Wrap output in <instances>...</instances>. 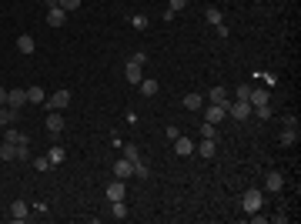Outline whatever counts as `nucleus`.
I'll return each instance as SVG.
<instances>
[{
  "label": "nucleus",
  "mask_w": 301,
  "mask_h": 224,
  "mask_svg": "<svg viewBox=\"0 0 301 224\" xmlns=\"http://www.w3.org/2000/svg\"><path fill=\"white\" fill-rule=\"evenodd\" d=\"M261 204H264V191L261 187H248L245 194H241V211H245V214L261 211Z\"/></svg>",
  "instance_id": "nucleus-1"
},
{
  "label": "nucleus",
  "mask_w": 301,
  "mask_h": 224,
  "mask_svg": "<svg viewBox=\"0 0 301 224\" xmlns=\"http://www.w3.org/2000/svg\"><path fill=\"white\" fill-rule=\"evenodd\" d=\"M67 104H71V91H67V87L54 91L47 100H44V107H47V111H60V107H67Z\"/></svg>",
  "instance_id": "nucleus-2"
},
{
  "label": "nucleus",
  "mask_w": 301,
  "mask_h": 224,
  "mask_svg": "<svg viewBox=\"0 0 301 224\" xmlns=\"http://www.w3.org/2000/svg\"><path fill=\"white\" fill-rule=\"evenodd\" d=\"M281 144H284V148H291V144H298V117H284Z\"/></svg>",
  "instance_id": "nucleus-3"
},
{
  "label": "nucleus",
  "mask_w": 301,
  "mask_h": 224,
  "mask_svg": "<svg viewBox=\"0 0 301 224\" xmlns=\"http://www.w3.org/2000/svg\"><path fill=\"white\" fill-rule=\"evenodd\" d=\"M227 117H231V121H248V117H251V104H248V100L227 104Z\"/></svg>",
  "instance_id": "nucleus-4"
},
{
  "label": "nucleus",
  "mask_w": 301,
  "mask_h": 224,
  "mask_svg": "<svg viewBox=\"0 0 301 224\" xmlns=\"http://www.w3.org/2000/svg\"><path fill=\"white\" fill-rule=\"evenodd\" d=\"M264 187H268V194L284 191V174L281 171H268V174H264Z\"/></svg>",
  "instance_id": "nucleus-5"
},
{
  "label": "nucleus",
  "mask_w": 301,
  "mask_h": 224,
  "mask_svg": "<svg viewBox=\"0 0 301 224\" xmlns=\"http://www.w3.org/2000/svg\"><path fill=\"white\" fill-rule=\"evenodd\" d=\"M124 198H127V184L121 177H114L111 184H107V201H124Z\"/></svg>",
  "instance_id": "nucleus-6"
},
{
  "label": "nucleus",
  "mask_w": 301,
  "mask_h": 224,
  "mask_svg": "<svg viewBox=\"0 0 301 224\" xmlns=\"http://www.w3.org/2000/svg\"><path fill=\"white\" fill-rule=\"evenodd\" d=\"M225 117H227L225 104H211V107H204V121H207V124H221Z\"/></svg>",
  "instance_id": "nucleus-7"
},
{
  "label": "nucleus",
  "mask_w": 301,
  "mask_h": 224,
  "mask_svg": "<svg viewBox=\"0 0 301 224\" xmlns=\"http://www.w3.org/2000/svg\"><path fill=\"white\" fill-rule=\"evenodd\" d=\"M114 177H121V181L134 177V161H131V157H124V161H114Z\"/></svg>",
  "instance_id": "nucleus-8"
},
{
  "label": "nucleus",
  "mask_w": 301,
  "mask_h": 224,
  "mask_svg": "<svg viewBox=\"0 0 301 224\" xmlns=\"http://www.w3.org/2000/svg\"><path fill=\"white\" fill-rule=\"evenodd\" d=\"M174 150H177L181 157H191V154H194V141L184 137V134H177V137H174Z\"/></svg>",
  "instance_id": "nucleus-9"
},
{
  "label": "nucleus",
  "mask_w": 301,
  "mask_h": 224,
  "mask_svg": "<svg viewBox=\"0 0 301 224\" xmlns=\"http://www.w3.org/2000/svg\"><path fill=\"white\" fill-rule=\"evenodd\" d=\"M47 24H50V27H64V24H67V10H64V7H50V10H47Z\"/></svg>",
  "instance_id": "nucleus-10"
},
{
  "label": "nucleus",
  "mask_w": 301,
  "mask_h": 224,
  "mask_svg": "<svg viewBox=\"0 0 301 224\" xmlns=\"http://www.w3.org/2000/svg\"><path fill=\"white\" fill-rule=\"evenodd\" d=\"M10 218H14V221H27V218H30V211H27V201H14V204H10Z\"/></svg>",
  "instance_id": "nucleus-11"
},
{
  "label": "nucleus",
  "mask_w": 301,
  "mask_h": 224,
  "mask_svg": "<svg viewBox=\"0 0 301 224\" xmlns=\"http://www.w3.org/2000/svg\"><path fill=\"white\" fill-rule=\"evenodd\" d=\"M194 150H198L201 157H214V150H218V137H204V141H201Z\"/></svg>",
  "instance_id": "nucleus-12"
},
{
  "label": "nucleus",
  "mask_w": 301,
  "mask_h": 224,
  "mask_svg": "<svg viewBox=\"0 0 301 224\" xmlns=\"http://www.w3.org/2000/svg\"><path fill=\"white\" fill-rule=\"evenodd\" d=\"M248 104H251V107H264V104H268V91H261V87H251V94H248Z\"/></svg>",
  "instance_id": "nucleus-13"
},
{
  "label": "nucleus",
  "mask_w": 301,
  "mask_h": 224,
  "mask_svg": "<svg viewBox=\"0 0 301 224\" xmlns=\"http://www.w3.org/2000/svg\"><path fill=\"white\" fill-rule=\"evenodd\" d=\"M44 100H47L44 87H40V84H30V87H27V104H44Z\"/></svg>",
  "instance_id": "nucleus-14"
},
{
  "label": "nucleus",
  "mask_w": 301,
  "mask_h": 224,
  "mask_svg": "<svg viewBox=\"0 0 301 224\" xmlns=\"http://www.w3.org/2000/svg\"><path fill=\"white\" fill-rule=\"evenodd\" d=\"M47 131H50V134H60V131H64V117H60L57 111H47Z\"/></svg>",
  "instance_id": "nucleus-15"
},
{
  "label": "nucleus",
  "mask_w": 301,
  "mask_h": 224,
  "mask_svg": "<svg viewBox=\"0 0 301 224\" xmlns=\"http://www.w3.org/2000/svg\"><path fill=\"white\" fill-rule=\"evenodd\" d=\"M124 77H127L131 84H141V80H144V74H141V64L127 60V67H124Z\"/></svg>",
  "instance_id": "nucleus-16"
},
{
  "label": "nucleus",
  "mask_w": 301,
  "mask_h": 224,
  "mask_svg": "<svg viewBox=\"0 0 301 224\" xmlns=\"http://www.w3.org/2000/svg\"><path fill=\"white\" fill-rule=\"evenodd\" d=\"M3 141H10V144H30V141H27V134L14 131V124H7V131H3Z\"/></svg>",
  "instance_id": "nucleus-17"
},
{
  "label": "nucleus",
  "mask_w": 301,
  "mask_h": 224,
  "mask_svg": "<svg viewBox=\"0 0 301 224\" xmlns=\"http://www.w3.org/2000/svg\"><path fill=\"white\" fill-rule=\"evenodd\" d=\"M7 104L17 111V107H24L27 104V91H7Z\"/></svg>",
  "instance_id": "nucleus-18"
},
{
  "label": "nucleus",
  "mask_w": 301,
  "mask_h": 224,
  "mask_svg": "<svg viewBox=\"0 0 301 224\" xmlns=\"http://www.w3.org/2000/svg\"><path fill=\"white\" fill-rule=\"evenodd\" d=\"M64 157H67V150L60 148V144H54V148L47 150V161H50V168H57V164H64Z\"/></svg>",
  "instance_id": "nucleus-19"
},
{
  "label": "nucleus",
  "mask_w": 301,
  "mask_h": 224,
  "mask_svg": "<svg viewBox=\"0 0 301 224\" xmlns=\"http://www.w3.org/2000/svg\"><path fill=\"white\" fill-rule=\"evenodd\" d=\"M127 214H131V211H127L124 201H111V218H114V221H124Z\"/></svg>",
  "instance_id": "nucleus-20"
},
{
  "label": "nucleus",
  "mask_w": 301,
  "mask_h": 224,
  "mask_svg": "<svg viewBox=\"0 0 301 224\" xmlns=\"http://www.w3.org/2000/svg\"><path fill=\"white\" fill-rule=\"evenodd\" d=\"M137 87H141V94H144V97H154V94L161 91V84H157V80H150V77H144Z\"/></svg>",
  "instance_id": "nucleus-21"
},
{
  "label": "nucleus",
  "mask_w": 301,
  "mask_h": 224,
  "mask_svg": "<svg viewBox=\"0 0 301 224\" xmlns=\"http://www.w3.org/2000/svg\"><path fill=\"white\" fill-rule=\"evenodd\" d=\"M0 161H17V144L3 141V144H0Z\"/></svg>",
  "instance_id": "nucleus-22"
},
{
  "label": "nucleus",
  "mask_w": 301,
  "mask_h": 224,
  "mask_svg": "<svg viewBox=\"0 0 301 224\" xmlns=\"http://www.w3.org/2000/svg\"><path fill=\"white\" fill-rule=\"evenodd\" d=\"M14 117H17V111H14L10 104H0V127H7V124H14Z\"/></svg>",
  "instance_id": "nucleus-23"
},
{
  "label": "nucleus",
  "mask_w": 301,
  "mask_h": 224,
  "mask_svg": "<svg viewBox=\"0 0 301 224\" xmlns=\"http://www.w3.org/2000/svg\"><path fill=\"white\" fill-rule=\"evenodd\" d=\"M17 50L20 54H34V37H30V34H20L17 37Z\"/></svg>",
  "instance_id": "nucleus-24"
},
{
  "label": "nucleus",
  "mask_w": 301,
  "mask_h": 224,
  "mask_svg": "<svg viewBox=\"0 0 301 224\" xmlns=\"http://www.w3.org/2000/svg\"><path fill=\"white\" fill-rule=\"evenodd\" d=\"M211 104H231V97H227V91L225 87H211Z\"/></svg>",
  "instance_id": "nucleus-25"
},
{
  "label": "nucleus",
  "mask_w": 301,
  "mask_h": 224,
  "mask_svg": "<svg viewBox=\"0 0 301 224\" xmlns=\"http://www.w3.org/2000/svg\"><path fill=\"white\" fill-rule=\"evenodd\" d=\"M134 177H141V181H148V177H150V168L144 164V161H141V157L134 161Z\"/></svg>",
  "instance_id": "nucleus-26"
},
{
  "label": "nucleus",
  "mask_w": 301,
  "mask_h": 224,
  "mask_svg": "<svg viewBox=\"0 0 301 224\" xmlns=\"http://www.w3.org/2000/svg\"><path fill=\"white\" fill-rule=\"evenodd\" d=\"M201 104H204V97H201V94H188V97H184V107H188V111H198Z\"/></svg>",
  "instance_id": "nucleus-27"
},
{
  "label": "nucleus",
  "mask_w": 301,
  "mask_h": 224,
  "mask_svg": "<svg viewBox=\"0 0 301 224\" xmlns=\"http://www.w3.org/2000/svg\"><path fill=\"white\" fill-rule=\"evenodd\" d=\"M131 27L134 30H148V17L144 14H131Z\"/></svg>",
  "instance_id": "nucleus-28"
},
{
  "label": "nucleus",
  "mask_w": 301,
  "mask_h": 224,
  "mask_svg": "<svg viewBox=\"0 0 301 224\" xmlns=\"http://www.w3.org/2000/svg\"><path fill=\"white\" fill-rule=\"evenodd\" d=\"M57 7H64L67 14H74V10H80V0H57Z\"/></svg>",
  "instance_id": "nucleus-29"
},
{
  "label": "nucleus",
  "mask_w": 301,
  "mask_h": 224,
  "mask_svg": "<svg viewBox=\"0 0 301 224\" xmlns=\"http://www.w3.org/2000/svg\"><path fill=\"white\" fill-rule=\"evenodd\" d=\"M204 17H207V24H221V10H218V7H207Z\"/></svg>",
  "instance_id": "nucleus-30"
},
{
  "label": "nucleus",
  "mask_w": 301,
  "mask_h": 224,
  "mask_svg": "<svg viewBox=\"0 0 301 224\" xmlns=\"http://www.w3.org/2000/svg\"><path fill=\"white\" fill-rule=\"evenodd\" d=\"M248 94H251V84H238V91H234V100H248Z\"/></svg>",
  "instance_id": "nucleus-31"
},
{
  "label": "nucleus",
  "mask_w": 301,
  "mask_h": 224,
  "mask_svg": "<svg viewBox=\"0 0 301 224\" xmlns=\"http://www.w3.org/2000/svg\"><path fill=\"white\" fill-rule=\"evenodd\" d=\"M214 134H218V124H201V137H214Z\"/></svg>",
  "instance_id": "nucleus-32"
},
{
  "label": "nucleus",
  "mask_w": 301,
  "mask_h": 224,
  "mask_svg": "<svg viewBox=\"0 0 301 224\" xmlns=\"http://www.w3.org/2000/svg\"><path fill=\"white\" fill-rule=\"evenodd\" d=\"M251 114H258L261 121H268V117H271V107H268V104H264V107H251Z\"/></svg>",
  "instance_id": "nucleus-33"
},
{
  "label": "nucleus",
  "mask_w": 301,
  "mask_h": 224,
  "mask_svg": "<svg viewBox=\"0 0 301 224\" xmlns=\"http://www.w3.org/2000/svg\"><path fill=\"white\" fill-rule=\"evenodd\" d=\"M184 7H188V0H168V10H174V14L184 10Z\"/></svg>",
  "instance_id": "nucleus-34"
},
{
  "label": "nucleus",
  "mask_w": 301,
  "mask_h": 224,
  "mask_svg": "<svg viewBox=\"0 0 301 224\" xmlns=\"http://www.w3.org/2000/svg\"><path fill=\"white\" fill-rule=\"evenodd\" d=\"M34 168L37 171H50V161H47V157H34Z\"/></svg>",
  "instance_id": "nucleus-35"
},
{
  "label": "nucleus",
  "mask_w": 301,
  "mask_h": 224,
  "mask_svg": "<svg viewBox=\"0 0 301 224\" xmlns=\"http://www.w3.org/2000/svg\"><path fill=\"white\" fill-rule=\"evenodd\" d=\"M124 157H131V161H137L141 154H137V148H134V144H124Z\"/></svg>",
  "instance_id": "nucleus-36"
},
{
  "label": "nucleus",
  "mask_w": 301,
  "mask_h": 224,
  "mask_svg": "<svg viewBox=\"0 0 301 224\" xmlns=\"http://www.w3.org/2000/svg\"><path fill=\"white\" fill-rule=\"evenodd\" d=\"M251 221H254V224H268V214H261V211H254V214H251Z\"/></svg>",
  "instance_id": "nucleus-37"
},
{
  "label": "nucleus",
  "mask_w": 301,
  "mask_h": 224,
  "mask_svg": "<svg viewBox=\"0 0 301 224\" xmlns=\"http://www.w3.org/2000/svg\"><path fill=\"white\" fill-rule=\"evenodd\" d=\"M0 104H7V87H0Z\"/></svg>",
  "instance_id": "nucleus-38"
}]
</instances>
